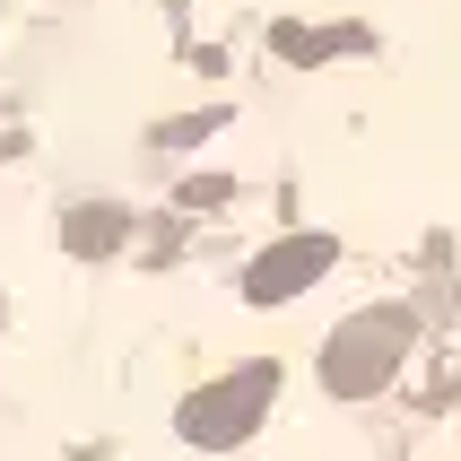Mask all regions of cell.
Masks as SVG:
<instances>
[{
	"label": "cell",
	"instance_id": "cell-1",
	"mask_svg": "<svg viewBox=\"0 0 461 461\" xmlns=\"http://www.w3.org/2000/svg\"><path fill=\"white\" fill-rule=\"evenodd\" d=\"M410 331H418V322H410L401 305L357 313V322H348V331H331V348H322V384L348 392V401H357V392H384L392 366L410 357Z\"/></svg>",
	"mask_w": 461,
	"mask_h": 461
},
{
	"label": "cell",
	"instance_id": "cell-3",
	"mask_svg": "<svg viewBox=\"0 0 461 461\" xmlns=\"http://www.w3.org/2000/svg\"><path fill=\"white\" fill-rule=\"evenodd\" d=\"M270 392H279V366H253V375H244V384H227V392H209V401H192V410H218L209 418V436H235V427H244V401H270Z\"/></svg>",
	"mask_w": 461,
	"mask_h": 461
},
{
	"label": "cell",
	"instance_id": "cell-2",
	"mask_svg": "<svg viewBox=\"0 0 461 461\" xmlns=\"http://www.w3.org/2000/svg\"><path fill=\"white\" fill-rule=\"evenodd\" d=\"M322 261H331V235H296V244H279V253H261L253 296H296V287H313Z\"/></svg>",
	"mask_w": 461,
	"mask_h": 461
}]
</instances>
